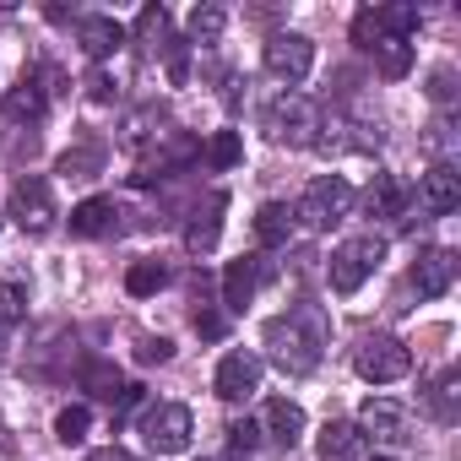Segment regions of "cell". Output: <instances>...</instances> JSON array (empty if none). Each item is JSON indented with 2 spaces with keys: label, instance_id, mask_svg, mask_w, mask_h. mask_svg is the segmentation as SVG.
Segmentation results:
<instances>
[{
  "label": "cell",
  "instance_id": "obj_1",
  "mask_svg": "<svg viewBox=\"0 0 461 461\" xmlns=\"http://www.w3.org/2000/svg\"><path fill=\"white\" fill-rule=\"evenodd\" d=\"M326 337H331V326L315 304H294L288 315L267 321V353L283 375H310L326 353Z\"/></svg>",
  "mask_w": 461,
  "mask_h": 461
},
{
  "label": "cell",
  "instance_id": "obj_2",
  "mask_svg": "<svg viewBox=\"0 0 461 461\" xmlns=\"http://www.w3.org/2000/svg\"><path fill=\"white\" fill-rule=\"evenodd\" d=\"M380 261H385V240L380 234H358V240H342L337 250H331V288L337 294H358L375 272H380Z\"/></svg>",
  "mask_w": 461,
  "mask_h": 461
},
{
  "label": "cell",
  "instance_id": "obj_3",
  "mask_svg": "<svg viewBox=\"0 0 461 461\" xmlns=\"http://www.w3.org/2000/svg\"><path fill=\"white\" fill-rule=\"evenodd\" d=\"M315 131H321V109L304 93H283L267 109V136L277 147H315Z\"/></svg>",
  "mask_w": 461,
  "mask_h": 461
},
{
  "label": "cell",
  "instance_id": "obj_4",
  "mask_svg": "<svg viewBox=\"0 0 461 461\" xmlns=\"http://www.w3.org/2000/svg\"><path fill=\"white\" fill-rule=\"evenodd\" d=\"M353 369H358L369 385H391V380H402V375L412 369V353H407L402 337H391V331H369V337L358 342V353H353Z\"/></svg>",
  "mask_w": 461,
  "mask_h": 461
},
{
  "label": "cell",
  "instance_id": "obj_5",
  "mask_svg": "<svg viewBox=\"0 0 461 461\" xmlns=\"http://www.w3.org/2000/svg\"><path fill=\"white\" fill-rule=\"evenodd\" d=\"M348 212H353V185H348L342 174H321V179H310L304 201L294 206V217H304L310 228H337Z\"/></svg>",
  "mask_w": 461,
  "mask_h": 461
},
{
  "label": "cell",
  "instance_id": "obj_6",
  "mask_svg": "<svg viewBox=\"0 0 461 461\" xmlns=\"http://www.w3.org/2000/svg\"><path fill=\"white\" fill-rule=\"evenodd\" d=\"M6 217L23 228V234H50V228H55V195H50V185L39 174H17L12 179Z\"/></svg>",
  "mask_w": 461,
  "mask_h": 461
},
{
  "label": "cell",
  "instance_id": "obj_7",
  "mask_svg": "<svg viewBox=\"0 0 461 461\" xmlns=\"http://www.w3.org/2000/svg\"><path fill=\"white\" fill-rule=\"evenodd\" d=\"M190 434H195V418H190V407H179V402H158V407L141 412V439H147V450H158V456H179V450L190 445Z\"/></svg>",
  "mask_w": 461,
  "mask_h": 461
},
{
  "label": "cell",
  "instance_id": "obj_8",
  "mask_svg": "<svg viewBox=\"0 0 461 461\" xmlns=\"http://www.w3.org/2000/svg\"><path fill=\"white\" fill-rule=\"evenodd\" d=\"M310 66H315V44H310L304 33H272V39H267V71H272L277 82L299 87V82L310 77Z\"/></svg>",
  "mask_w": 461,
  "mask_h": 461
},
{
  "label": "cell",
  "instance_id": "obj_9",
  "mask_svg": "<svg viewBox=\"0 0 461 461\" xmlns=\"http://www.w3.org/2000/svg\"><path fill=\"white\" fill-rule=\"evenodd\" d=\"M353 423L364 429V439H380V445H407V439H412V418H407V407L391 402V396H369Z\"/></svg>",
  "mask_w": 461,
  "mask_h": 461
},
{
  "label": "cell",
  "instance_id": "obj_10",
  "mask_svg": "<svg viewBox=\"0 0 461 461\" xmlns=\"http://www.w3.org/2000/svg\"><path fill=\"white\" fill-rule=\"evenodd\" d=\"M272 277V267L261 261V256H240L234 267L222 272V310L228 315H245L250 304H256V288Z\"/></svg>",
  "mask_w": 461,
  "mask_h": 461
},
{
  "label": "cell",
  "instance_id": "obj_11",
  "mask_svg": "<svg viewBox=\"0 0 461 461\" xmlns=\"http://www.w3.org/2000/svg\"><path fill=\"white\" fill-rule=\"evenodd\" d=\"M212 391L222 396V402H245V396H256L261 391V358L256 353H228L222 364H217V375H212Z\"/></svg>",
  "mask_w": 461,
  "mask_h": 461
},
{
  "label": "cell",
  "instance_id": "obj_12",
  "mask_svg": "<svg viewBox=\"0 0 461 461\" xmlns=\"http://www.w3.org/2000/svg\"><path fill=\"white\" fill-rule=\"evenodd\" d=\"M461 206V174L450 163H434L423 179H418V212L423 217H450Z\"/></svg>",
  "mask_w": 461,
  "mask_h": 461
},
{
  "label": "cell",
  "instance_id": "obj_13",
  "mask_svg": "<svg viewBox=\"0 0 461 461\" xmlns=\"http://www.w3.org/2000/svg\"><path fill=\"white\" fill-rule=\"evenodd\" d=\"M456 250H445V245H429V250H418V261H412V288L423 294V299H445L450 294V283H456Z\"/></svg>",
  "mask_w": 461,
  "mask_h": 461
},
{
  "label": "cell",
  "instance_id": "obj_14",
  "mask_svg": "<svg viewBox=\"0 0 461 461\" xmlns=\"http://www.w3.org/2000/svg\"><path fill=\"white\" fill-rule=\"evenodd\" d=\"M222 212H228V195H222V190H212V195L190 212V222H185V250H190V256H212V250H217Z\"/></svg>",
  "mask_w": 461,
  "mask_h": 461
},
{
  "label": "cell",
  "instance_id": "obj_15",
  "mask_svg": "<svg viewBox=\"0 0 461 461\" xmlns=\"http://www.w3.org/2000/svg\"><path fill=\"white\" fill-rule=\"evenodd\" d=\"M364 450H369V439H364V429L353 418H331L321 429V439H315L321 461H364Z\"/></svg>",
  "mask_w": 461,
  "mask_h": 461
},
{
  "label": "cell",
  "instance_id": "obj_16",
  "mask_svg": "<svg viewBox=\"0 0 461 461\" xmlns=\"http://www.w3.org/2000/svg\"><path fill=\"white\" fill-rule=\"evenodd\" d=\"M114 228H120L114 195H87L82 206H71V234H77V240H109Z\"/></svg>",
  "mask_w": 461,
  "mask_h": 461
},
{
  "label": "cell",
  "instance_id": "obj_17",
  "mask_svg": "<svg viewBox=\"0 0 461 461\" xmlns=\"http://www.w3.org/2000/svg\"><path fill=\"white\" fill-rule=\"evenodd\" d=\"M77 44H82L93 60H109V55L125 44V28H120L114 17H82V23H77Z\"/></svg>",
  "mask_w": 461,
  "mask_h": 461
},
{
  "label": "cell",
  "instance_id": "obj_18",
  "mask_svg": "<svg viewBox=\"0 0 461 461\" xmlns=\"http://www.w3.org/2000/svg\"><path fill=\"white\" fill-rule=\"evenodd\" d=\"M158 125H168V114H163L158 104L136 109V114L125 120V131H120V147H125V152H147L152 141H163V136H168V131H158Z\"/></svg>",
  "mask_w": 461,
  "mask_h": 461
},
{
  "label": "cell",
  "instance_id": "obj_19",
  "mask_svg": "<svg viewBox=\"0 0 461 461\" xmlns=\"http://www.w3.org/2000/svg\"><path fill=\"white\" fill-rule=\"evenodd\" d=\"M267 434L294 450V445L304 439V407L288 402V396H272V402H267Z\"/></svg>",
  "mask_w": 461,
  "mask_h": 461
},
{
  "label": "cell",
  "instance_id": "obj_20",
  "mask_svg": "<svg viewBox=\"0 0 461 461\" xmlns=\"http://www.w3.org/2000/svg\"><path fill=\"white\" fill-rule=\"evenodd\" d=\"M256 240H261V250H283V245L294 240V206L267 201V206L256 212Z\"/></svg>",
  "mask_w": 461,
  "mask_h": 461
},
{
  "label": "cell",
  "instance_id": "obj_21",
  "mask_svg": "<svg viewBox=\"0 0 461 461\" xmlns=\"http://www.w3.org/2000/svg\"><path fill=\"white\" fill-rule=\"evenodd\" d=\"M364 206H369V217H402L407 212V185L396 174H375L369 190H364Z\"/></svg>",
  "mask_w": 461,
  "mask_h": 461
},
{
  "label": "cell",
  "instance_id": "obj_22",
  "mask_svg": "<svg viewBox=\"0 0 461 461\" xmlns=\"http://www.w3.org/2000/svg\"><path fill=\"white\" fill-rule=\"evenodd\" d=\"M82 391H87L93 402H109V407H120V396H125L131 385H125V375H120L114 364L93 358V364H82Z\"/></svg>",
  "mask_w": 461,
  "mask_h": 461
},
{
  "label": "cell",
  "instance_id": "obj_23",
  "mask_svg": "<svg viewBox=\"0 0 461 461\" xmlns=\"http://www.w3.org/2000/svg\"><path fill=\"white\" fill-rule=\"evenodd\" d=\"M0 114H6V120H17V125H39V120L50 114V98H44V93H39V87H33L28 77H23V82H17V87L6 93V104H0Z\"/></svg>",
  "mask_w": 461,
  "mask_h": 461
},
{
  "label": "cell",
  "instance_id": "obj_24",
  "mask_svg": "<svg viewBox=\"0 0 461 461\" xmlns=\"http://www.w3.org/2000/svg\"><path fill=\"white\" fill-rule=\"evenodd\" d=\"M456 402H461V375L445 369V375L429 385V418H434V423H456V412H461Z\"/></svg>",
  "mask_w": 461,
  "mask_h": 461
},
{
  "label": "cell",
  "instance_id": "obj_25",
  "mask_svg": "<svg viewBox=\"0 0 461 461\" xmlns=\"http://www.w3.org/2000/svg\"><path fill=\"white\" fill-rule=\"evenodd\" d=\"M131 39L147 50V55H158V50H168V12L163 6H141V17H136V28H131Z\"/></svg>",
  "mask_w": 461,
  "mask_h": 461
},
{
  "label": "cell",
  "instance_id": "obj_26",
  "mask_svg": "<svg viewBox=\"0 0 461 461\" xmlns=\"http://www.w3.org/2000/svg\"><path fill=\"white\" fill-rule=\"evenodd\" d=\"M375 23H380V39H412L418 33V6H407V0H396V6H380L375 12Z\"/></svg>",
  "mask_w": 461,
  "mask_h": 461
},
{
  "label": "cell",
  "instance_id": "obj_27",
  "mask_svg": "<svg viewBox=\"0 0 461 461\" xmlns=\"http://www.w3.org/2000/svg\"><path fill=\"white\" fill-rule=\"evenodd\" d=\"M168 283V267L163 261H131V272H125V294L131 299H147V294H158Z\"/></svg>",
  "mask_w": 461,
  "mask_h": 461
},
{
  "label": "cell",
  "instance_id": "obj_28",
  "mask_svg": "<svg viewBox=\"0 0 461 461\" xmlns=\"http://www.w3.org/2000/svg\"><path fill=\"white\" fill-rule=\"evenodd\" d=\"M201 158H206V168H234V163L245 158V141H240V131H217V136L201 147Z\"/></svg>",
  "mask_w": 461,
  "mask_h": 461
},
{
  "label": "cell",
  "instance_id": "obj_29",
  "mask_svg": "<svg viewBox=\"0 0 461 461\" xmlns=\"http://www.w3.org/2000/svg\"><path fill=\"white\" fill-rule=\"evenodd\" d=\"M369 55H375V66H380V71H385L391 82L412 71V44H402V39H380V44H375Z\"/></svg>",
  "mask_w": 461,
  "mask_h": 461
},
{
  "label": "cell",
  "instance_id": "obj_30",
  "mask_svg": "<svg viewBox=\"0 0 461 461\" xmlns=\"http://www.w3.org/2000/svg\"><path fill=\"white\" fill-rule=\"evenodd\" d=\"M185 28H190V39H195V44H217V39H222V28H228V12H222V6H195Z\"/></svg>",
  "mask_w": 461,
  "mask_h": 461
},
{
  "label": "cell",
  "instance_id": "obj_31",
  "mask_svg": "<svg viewBox=\"0 0 461 461\" xmlns=\"http://www.w3.org/2000/svg\"><path fill=\"white\" fill-rule=\"evenodd\" d=\"M256 450H261V423H250V418L228 423V456H234V461H250Z\"/></svg>",
  "mask_w": 461,
  "mask_h": 461
},
{
  "label": "cell",
  "instance_id": "obj_32",
  "mask_svg": "<svg viewBox=\"0 0 461 461\" xmlns=\"http://www.w3.org/2000/svg\"><path fill=\"white\" fill-rule=\"evenodd\" d=\"M87 429H93V412L87 407H60V418H55V439L60 445H82Z\"/></svg>",
  "mask_w": 461,
  "mask_h": 461
},
{
  "label": "cell",
  "instance_id": "obj_33",
  "mask_svg": "<svg viewBox=\"0 0 461 461\" xmlns=\"http://www.w3.org/2000/svg\"><path fill=\"white\" fill-rule=\"evenodd\" d=\"M98 163H104V147H71L66 158H60V174H71V179H87V174H98Z\"/></svg>",
  "mask_w": 461,
  "mask_h": 461
},
{
  "label": "cell",
  "instance_id": "obj_34",
  "mask_svg": "<svg viewBox=\"0 0 461 461\" xmlns=\"http://www.w3.org/2000/svg\"><path fill=\"white\" fill-rule=\"evenodd\" d=\"M28 315V288L23 283H0V326H17Z\"/></svg>",
  "mask_w": 461,
  "mask_h": 461
},
{
  "label": "cell",
  "instance_id": "obj_35",
  "mask_svg": "<svg viewBox=\"0 0 461 461\" xmlns=\"http://www.w3.org/2000/svg\"><path fill=\"white\" fill-rule=\"evenodd\" d=\"M353 44H358V50H375V44H380V23H375V12H358V17H353Z\"/></svg>",
  "mask_w": 461,
  "mask_h": 461
},
{
  "label": "cell",
  "instance_id": "obj_36",
  "mask_svg": "<svg viewBox=\"0 0 461 461\" xmlns=\"http://www.w3.org/2000/svg\"><path fill=\"white\" fill-rule=\"evenodd\" d=\"M136 358H141V364H168V358H174V342H168V337H141Z\"/></svg>",
  "mask_w": 461,
  "mask_h": 461
},
{
  "label": "cell",
  "instance_id": "obj_37",
  "mask_svg": "<svg viewBox=\"0 0 461 461\" xmlns=\"http://www.w3.org/2000/svg\"><path fill=\"white\" fill-rule=\"evenodd\" d=\"M114 93H120V87H114L109 71H93V77H87V98H93V104H114Z\"/></svg>",
  "mask_w": 461,
  "mask_h": 461
},
{
  "label": "cell",
  "instance_id": "obj_38",
  "mask_svg": "<svg viewBox=\"0 0 461 461\" xmlns=\"http://www.w3.org/2000/svg\"><path fill=\"white\" fill-rule=\"evenodd\" d=\"M429 93H434V98L445 104V98L456 93V71H450V66H445V71H434V87H429Z\"/></svg>",
  "mask_w": 461,
  "mask_h": 461
},
{
  "label": "cell",
  "instance_id": "obj_39",
  "mask_svg": "<svg viewBox=\"0 0 461 461\" xmlns=\"http://www.w3.org/2000/svg\"><path fill=\"white\" fill-rule=\"evenodd\" d=\"M195 331H201V337H222V315H206V310H195Z\"/></svg>",
  "mask_w": 461,
  "mask_h": 461
},
{
  "label": "cell",
  "instance_id": "obj_40",
  "mask_svg": "<svg viewBox=\"0 0 461 461\" xmlns=\"http://www.w3.org/2000/svg\"><path fill=\"white\" fill-rule=\"evenodd\" d=\"M87 461H136V456H131V450H120V445H104V450H93Z\"/></svg>",
  "mask_w": 461,
  "mask_h": 461
},
{
  "label": "cell",
  "instance_id": "obj_41",
  "mask_svg": "<svg viewBox=\"0 0 461 461\" xmlns=\"http://www.w3.org/2000/svg\"><path fill=\"white\" fill-rule=\"evenodd\" d=\"M375 461H391V456H375Z\"/></svg>",
  "mask_w": 461,
  "mask_h": 461
}]
</instances>
